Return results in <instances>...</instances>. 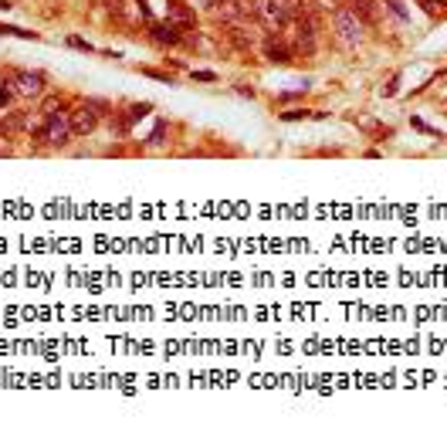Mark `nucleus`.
I'll list each match as a JSON object with an SVG mask.
<instances>
[{"label":"nucleus","mask_w":447,"mask_h":430,"mask_svg":"<svg viewBox=\"0 0 447 430\" xmlns=\"http://www.w3.org/2000/svg\"><path fill=\"white\" fill-rule=\"evenodd\" d=\"M224 34H227V45H231L234 51H241V54H251L254 48H261V41H264L261 24H258V21L247 24L244 17H241V21H231Z\"/></svg>","instance_id":"1"},{"label":"nucleus","mask_w":447,"mask_h":430,"mask_svg":"<svg viewBox=\"0 0 447 430\" xmlns=\"http://www.w3.org/2000/svg\"><path fill=\"white\" fill-rule=\"evenodd\" d=\"M247 14L261 27H285L291 17V10L282 0H247Z\"/></svg>","instance_id":"2"},{"label":"nucleus","mask_w":447,"mask_h":430,"mask_svg":"<svg viewBox=\"0 0 447 430\" xmlns=\"http://www.w3.org/2000/svg\"><path fill=\"white\" fill-rule=\"evenodd\" d=\"M336 38H339L342 48L356 51L359 45H363V21L349 10V7H336Z\"/></svg>","instance_id":"3"},{"label":"nucleus","mask_w":447,"mask_h":430,"mask_svg":"<svg viewBox=\"0 0 447 430\" xmlns=\"http://www.w3.org/2000/svg\"><path fill=\"white\" fill-rule=\"evenodd\" d=\"M72 119L68 112H54V116H44V122L38 126V139H44L48 146H68L72 143Z\"/></svg>","instance_id":"4"},{"label":"nucleus","mask_w":447,"mask_h":430,"mask_svg":"<svg viewBox=\"0 0 447 430\" xmlns=\"http://www.w3.org/2000/svg\"><path fill=\"white\" fill-rule=\"evenodd\" d=\"M99 109H106L102 102H81V105H75L72 112H68V119H72V132L75 136H88V132H95V126H99Z\"/></svg>","instance_id":"5"},{"label":"nucleus","mask_w":447,"mask_h":430,"mask_svg":"<svg viewBox=\"0 0 447 430\" xmlns=\"http://www.w3.org/2000/svg\"><path fill=\"white\" fill-rule=\"evenodd\" d=\"M207 14H211L217 24H231L247 17V0H211L207 3Z\"/></svg>","instance_id":"6"},{"label":"nucleus","mask_w":447,"mask_h":430,"mask_svg":"<svg viewBox=\"0 0 447 430\" xmlns=\"http://www.w3.org/2000/svg\"><path fill=\"white\" fill-rule=\"evenodd\" d=\"M112 7H115V17L122 21V24H149V7H146V0H112Z\"/></svg>","instance_id":"7"},{"label":"nucleus","mask_w":447,"mask_h":430,"mask_svg":"<svg viewBox=\"0 0 447 430\" xmlns=\"http://www.w3.org/2000/svg\"><path fill=\"white\" fill-rule=\"evenodd\" d=\"M261 51H264V58L275 61V65H291L295 61V51H291L288 38H278V34H264Z\"/></svg>","instance_id":"8"},{"label":"nucleus","mask_w":447,"mask_h":430,"mask_svg":"<svg viewBox=\"0 0 447 430\" xmlns=\"http://www.w3.org/2000/svg\"><path fill=\"white\" fill-rule=\"evenodd\" d=\"M10 81H14V92L21 99H41L44 95V78L34 75V72H10Z\"/></svg>","instance_id":"9"},{"label":"nucleus","mask_w":447,"mask_h":430,"mask_svg":"<svg viewBox=\"0 0 447 430\" xmlns=\"http://www.w3.org/2000/svg\"><path fill=\"white\" fill-rule=\"evenodd\" d=\"M149 41L159 45V48H177V45H184V27L170 24V21L149 24Z\"/></svg>","instance_id":"10"},{"label":"nucleus","mask_w":447,"mask_h":430,"mask_svg":"<svg viewBox=\"0 0 447 430\" xmlns=\"http://www.w3.org/2000/svg\"><path fill=\"white\" fill-rule=\"evenodd\" d=\"M349 10L369 27H376L383 21V3L380 0H349Z\"/></svg>","instance_id":"11"},{"label":"nucleus","mask_w":447,"mask_h":430,"mask_svg":"<svg viewBox=\"0 0 447 430\" xmlns=\"http://www.w3.org/2000/svg\"><path fill=\"white\" fill-rule=\"evenodd\" d=\"M166 21L177 24V27H184V31H190V27L197 24V14H193V7L184 3V0H170V3H166Z\"/></svg>","instance_id":"12"},{"label":"nucleus","mask_w":447,"mask_h":430,"mask_svg":"<svg viewBox=\"0 0 447 430\" xmlns=\"http://www.w3.org/2000/svg\"><path fill=\"white\" fill-rule=\"evenodd\" d=\"M0 34H14V38H27V41H38V31H24V27H7V24H0Z\"/></svg>","instance_id":"13"},{"label":"nucleus","mask_w":447,"mask_h":430,"mask_svg":"<svg viewBox=\"0 0 447 430\" xmlns=\"http://www.w3.org/2000/svg\"><path fill=\"white\" fill-rule=\"evenodd\" d=\"M383 3H387V7L393 10V14H396V17H400V21H407V17H410V14H407V7H403L400 0H383Z\"/></svg>","instance_id":"14"},{"label":"nucleus","mask_w":447,"mask_h":430,"mask_svg":"<svg viewBox=\"0 0 447 430\" xmlns=\"http://www.w3.org/2000/svg\"><path fill=\"white\" fill-rule=\"evenodd\" d=\"M410 126H414V129H421V132H427V136H441L437 129H430V126H427V122H423V119H417V116L410 119ZM441 139H444V136H441Z\"/></svg>","instance_id":"15"},{"label":"nucleus","mask_w":447,"mask_h":430,"mask_svg":"<svg viewBox=\"0 0 447 430\" xmlns=\"http://www.w3.org/2000/svg\"><path fill=\"white\" fill-rule=\"evenodd\" d=\"M163 136H166V122H159V126L153 129V136H149V146H159V143H163Z\"/></svg>","instance_id":"16"},{"label":"nucleus","mask_w":447,"mask_h":430,"mask_svg":"<svg viewBox=\"0 0 447 430\" xmlns=\"http://www.w3.org/2000/svg\"><path fill=\"white\" fill-rule=\"evenodd\" d=\"M10 99H14V88H7V85H3V88H0V109H7Z\"/></svg>","instance_id":"17"},{"label":"nucleus","mask_w":447,"mask_h":430,"mask_svg":"<svg viewBox=\"0 0 447 430\" xmlns=\"http://www.w3.org/2000/svg\"><path fill=\"white\" fill-rule=\"evenodd\" d=\"M68 45H72V48H79V51H85V54L92 51V45H88V41H81V38H68Z\"/></svg>","instance_id":"18"},{"label":"nucleus","mask_w":447,"mask_h":430,"mask_svg":"<svg viewBox=\"0 0 447 430\" xmlns=\"http://www.w3.org/2000/svg\"><path fill=\"white\" fill-rule=\"evenodd\" d=\"M193 81H217L213 72H193Z\"/></svg>","instance_id":"19"},{"label":"nucleus","mask_w":447,"mask_h":430,"mask_svg":"<svg viewBox=\"0 0 447 430\" xmlns=\"http://www.w3.org/2000/svg\"><path fill=\"white\" fill-rule=\"evenodd\" d=\"M143 72H146V75H153V78H159V81H173L166 72H156V68H143Z\"/></svg>","instance_id":"20"},{"label":"nucleus","mask_w":447,"mask_h":430,"mask_svg":"<svg viewBox=\"0 0 447 430\" xmlns=\"http://www.w3.org/2000/svg\"><path fill=\"white\" fill-rule=\"evenodd\" d=\"M383 95H396V78H390V85H383Z\"/></svg>","instance_id":"21"},{"label":"nucleus","mask_w":447,"mask_h":430,"mask_svg":"<svg viewBox=\"0 0 447 430\" xmlns=\"http://www.w3.org/2000/svg\"><path fill=\"white\" fill-rule=\"evenodd\" d=\"M10 7H14L10 0H0V10H10Z\"/></svg>","instance_id":"22"},{"label":"nucleus","mask_w":447,"mask_h":430,"mask_svg":"<svg viewBox=\"0 0 447 430\" xmlns=\"http://www.w3.org/2000/svg\"><path fill=\"white\" fill-rule=\"evenodd\" d=\"M193 3H204V7H207V3H211V0H193Z\"/></svg>","instance_id":"23"}]
</instances>
